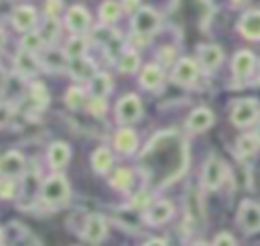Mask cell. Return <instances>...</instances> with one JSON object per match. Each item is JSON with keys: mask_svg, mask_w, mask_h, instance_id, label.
<instances>
[{"mask_svg": "<svg viewBox=\"0 0 260 246\" xmlns=\"http://www.w3.org/2000/svg\"><path fill=\"white\" fill-rule=\"evenodd\" d=\"M89 20H91L89 12L83 6H71L65 16V22H67L69 30H73V33H83L89 26Z\"/></svg>", "mask_w": 260, "mask_h": 246, "instance_id": "obj_13", "label": "cell"}, {"mask_svg": "<svg viewBox=\"0 0 260 246\" xmlns=\"http://www.w3.org/2000/svg\"><path fill=\"white\" fill-rule=\"evenodd\" d=\"M83 100H85V94H83L79 87H69V91L65 94V104H67L71 110L79 108V106L83 104Z\"/></svg>", "mask_w": 260, "mask_h": 246, "instance_id": "obj_32", "label": "cell"}, {"mask_svg": "<svg viewBox=\"0 0 260 246\" xmlns=\"http://www.w3.org/2000/svg\"><path fill=\"white\" fill-rule=\"evenodd\" d=\"M197 75H199V65H197V61H193L189 57L179 59L173 69V79L181 85H193L197 81Z\"/></svg>", "mask_w": 260, "mask_h": 246, "instance_id": "obj_4", "label": "cell"}, {"mask_svg": "<svg viewBox=\"0 0 260 246\" xmlns=\"http://www.w3.org/2000/svg\"><path fill=\"white\" fill-rule=\"evenodd\" d=\"M85 49H87V41L81 39V37H73V39H69L67 45H65V55H67L69 59H77V57H83Z\"/></svg>", "mask_w": 260, "mask_h": 246, "instance_id": "obj_27", "label": "cell"}, {"mask_svg": "<svg viewBox=\"0 0 260 246\" xmlns=\"http://www.w3.org/2000/svg\"><path fill=\"white\" fill-rule=\"evenodd\" d=\"M65 51H57V49H49L45 55H43V65H45V69H49V71H61L63 67H65Z\"/></svg>", "mask_w": 260, "mask_h": 246, "instance_id": "obj_23", "label": "cell"}, {"mask_svg": "<svg viewBox=\"0 0 260 246\" xmlns=\"http://www.w3.org/2000/svg\"><path fill=\"white\" fill-rule=\"evenodd\" d=\"M4 43H6V35H4V30H0V49L4 47Z\"/></svg>", "mask_w": 260, "mask_h": 246, "instance_id": "obj_43", "label": "cell"}, {"mask_svg": "<svg viewBox=\"0 0 260 246\" xmlns=\"http://www.w3.org/2000/svg\"><path fill=\"white\" fill-rule=\"evenodd\" d=\"M43 47V35L41 33H26L22 39V51L37 53Z\"/></svg>", "mask_w": 260, "mask_h": 246, "instance_id": "obj_30", "label": "cell"}, {"mask_svg": "<svg viewBox=\"0 0 260 246\" xmlns=\"http://www.w3.org/2000/svg\"><path fill=\"white\" fill-rule=\"evenodd\" d=\"M16 187L10 177H0V199H10L14 195Z\"/></svg>", "mask_w": 260, "mask_h": 246, "instance_id": "obj_34", "label": "cell"}, {"mask_svg": "<svg viewBox=\"0 0 260 246\" xmlns=\"http://www.w3.org/2000/svg\"><path fill=\"white\" fill-rule=\"evenodd\" d=\"M110 183H112V187H116V189H128L130 185H132V171L130 169H118L114 175H112V179H110Z\"/></svg>", "mask_w": 260, "mask_h": 246, "instance_id": "obj_28", "label": "cell"}, {"mask_svg": "<svg viewBox=\"0 0 260 246\" xmlns=\"http://www.w3.org/2000/svg\"><path fill=\"white\" fill-rule=\"evenodd\" d=\"M256 136H258V140H260V126H258V132H256Z\"/></svg>", "mask_w": 260, "mask_h": 246, "instance_id": "obj_45", "label": "cell"}, {"mask_svg": "<svg viewBox=\"0 0 260 246\" xmlns=\"http://www.w3.org/2000/svg\"><path fill=\"white\" fill-rule=\"evenodd\" d=\"M160 83H162V71H160V67L154 65V63L146 65L142 69V73H140V85L146 87V89H156Z\"/></svg>", "mask_w": 260, "mask_h": 246, "instance_id": "obj_19", "label": "cell"}, {"mask_svg": "<svg viewBox=\"0 0 260 246\" xmlns=\"http://www.w3.org/2000/svg\"><path fill=\"white\" fill-rule=\"evenodd\" d=\"M122 10L128 14H136L140 10V0H122Z\"/></svg>", "mask_w": 260, "mask_h": 246, "instance_id": "obj_39", "label": "cell"}, {"mask_svg": "<svg viewBox=\"0 0 260 246\" xmlns=\"http://www.w3.org/2000/svg\"><path fill=\"white\" fill-rule=\"evenodd\" d=\"M173 216V203L171 201H156L152 203L148 209H146V222L152 224V226H160L165 224L167 220H171Z\"/></svg>", "mask_w": 260, "mask_h": 246, "instance_id": "obj_14", "label": "cell"}, {"mask_svg": "<svg viewBox=\"0 0 260 246\" xmlns=\"http://www.w3.org/2000/svg\"><path fill=\"white\" fill-rule=\"evenodd\" d=\"M69 73L75 77V79H93L98 75V69L95 65L85 59V57H77V59H71L69 63Z\"/></svg>", "mask_w": 260, "mask_h": 246, "instance_id": "obj_16", "label": "cell"}, {"mask_svg": "<svg viewBox=\"0 0 260 246\" xmlns=\"http://www.w3.org/2000/svg\"><path fill=\"white\" fill-rule=\"evenodd\" d=\"M112 163H114V159H112V152H110L108 148L100 146V148L93 150V155H91V165H93V171H95V173H108L110 167H112Z\"/></svg>", "mask_w": 260, "mask_h": 246, "instance_id": "obj_22", "label": "cell"}, {"mask_svg": "<svg viewBox=\"0 0 260 246\" xmlns=\"http://www.w3.org/2000/svg\"><path fill=\"white\" fill-rule=\"evenodd\" d=\"M57 33H59V22H57V18H47V20H45V30L41 33L43 39L53 41V39L57 37Z\"/></svg>", "mask_w": 260, "mask_h": 246, "instance_id": "obj_35", "label": "cell"}, {"mask_svg": "<svg viewBox=\"0 0 260 246\" xmlns=\"http://www.w3.org/2000/svg\"><path fill=\"white\" fill-rule=\"evenodd\" d=\"M41 197L49 205H59V203L67 201V197H69V183H67V179L63 175H53V177L45 179V183L41 187Z\"/></svg>", "mask_w": 260, "mask_h": 246, "instance_id": "obj_1", "label": "cell"}, {"mask_svg": "<svg viewBox=\"0 0 260 246\" xmlns=\"http://www.w3.org/2000/svg\"><path fill=\"white\" fill-rule=\"evenodd\" d=\"M258 144H260V140H258V136H256V134H246V136H242V138L238 140L236 150H238V155H240V157H248V155L256 152Z\"/></svg>", "mask_w": 260, "mask_h": 246, "instance_id": "obj_26", "label": "cell"}, {"mask_svg": "<svg viewBox=\"0 0 260 246\" xmlns=\"http://www.w3.org/2000/svg\"><path fill=\"white\" fill-rule=\"evenodd\" d=\"M24 171V159L20 152L10 150L4 157H0V175L2 177H18Z\"/></svg>", "mask_w": 260, "mask_h": 246, "instance_id": "obj_9", "label": "cell"}, {"mask_svg": "<svg viewBox=\"0 0 260 246\" xmlns=\"http://www.w3.org/2000/svg\"><path fill=\"white\" fill-rule=\"evenodd\" d=\"M132 26H134V33L148 37L150 33H154L158 28V14L152 8H140L132 16Z\"/></svg>", "mask_w": 260, "mask_h": 246, "instance_id": "obj_6", "label": "cell"}, {"mask_svg": "<svg viewBox=\"0 0 260 246\" xmlns=\"http://www.w3.org/2000/svg\"><path fill=\"white\" fill-rule=\"evenodd\" d=\"M132 207H150V195L146 191H140L132 199Z\"/></svg>", "mask_w": 260, "mask_h": 246, "instance_id": "obj_38", "label": "cell"}, {"mask_svg": "<svg viewBox=\"0 0 260 246\" xmlns=\"http://www.w3.org/2000/svg\"><path fill=\"white\" fill-rule=\"evenodd\" d=\"M225 175H228V169H225L223 161L211 157V159H207V163L203 167V185L207 189H217L223 183Z\"/></svg>", "mask_w": 260, "mask_h": 246, "instance_id": "obj_3", "label": "cell"}, {"mask_svg": "<svg viewBox=\"0 0 260 246\" xmlns=\"http://www.w3.org/2000/svg\"><path fill=\"white\" fill-rule=\"evenodd\" d=\"M232 2H236V4H240V2H244V0H232Z\"/></svg>", "mask_w": 260, "mask_h": 246, "instance_id": "obj_46", "label": "cell"}, {"mask_svg": "<svg viewBox=\"0 0 260 246\" xmlns=\"http://www.w3.org/2000/svg\"><path fill=\"white\" fill-rule=\"evenodd\" d=\"M14 67L20 75H30L37 71V59H35V53H28V51H20L16 57H14Z\"/></svg>", "mask_w": 260, "mask_h": 246, "instance_id": "obj_21", "label": "cell"}, {"mask_svg": "<svg viewBox=\"0 0 260 246\" xmlns=\"http://www.w3.org/2000/svg\"><path fill=\"white\" fill-rule=\"evenodd\" d=\"M114 144H116V148H118L120 152H126V155L132 152V150L136 148V144H138L136 132L130 130V128L118 130V132H116V138H114Z\"/></svg>", "mask_w": 260, "mask_h": 246, "instance_id": "obj_20", "label": "cell"}, {"mask_svg": "<svg viewBox=\"0 0 260 246\" xmlns=\"http://www.w3.org/2000/svg\"><path fill=\"white\" fill-rule=\"evenodd\" d=\"M69 155H71V150H69V146L65 142H53L51 148H49V165L55 171H59V169L67 167Z\"/></svg>", "mask_w": 260, "mask_h": 246, "instance_id": "obj_18", "label": "cell"}, {"mask_svg": "<svg viewBox=\"0 0 260 246\" xmlns=\"http://www.w3.org/2000/svg\"><path fill=\"white\" fill-rule=\"evenodd\" d=\"M0 240H2V230H0Z\"/></svg>", "mask_w": 260, "mask_h": 246, "instance_id": "obj_47", "label": "cell"}, {"mask_svg": "<svg viewBox=\"0 0 260 246\" xmlns=\"http://www.w3.org/2000/svg\"><path fill=\"white\" fill-rule=\"evenodd\" d=\"M8 120H10V108L6 104H0V128L6 126Z\"/></svg>", "mask_w": 260, "mask_h": 246, "instance_id": "obj_40", "label": "cell"}, {"mask_svg": "<svg viewBox=\"0 0 260 246\" xmlns=\"http://www.w3.org/2000/svg\"><path fill=\"white\" fill-rule=\"evenodd\" d=\"M63 8V2L61 0H47L45 2V12H47V18H57L59 12Z\"/></svg>", "mask_w": 260, "mask_h": 246, "instance_id": "obj_36", "label": "cell"}, {"mask_svg": "<svg viewBox=\"0 0 260 246\" xmlns=\"http://www.w3.org/2000/svg\"><path fill=\"white\" fill-rule=\"evenodd\" d=\"M197 61L205 71H213L223 61V51L217 45H203L197 51Z\"/></svg>", "mask_w": 260, "mask_h": 246, "instance_id": "obj_8", "label": "cell"}, {"mask_svg": "<svg viewBox=\"0 0 260 246\" xmlns=\"http://www.w3.org/2000/svg\"><path fill=\"white\" fill-rule=\"evenodd\" d=\"M238 222L246 232L260 230V205L254 201H244L238 211Z\"/></svg>", "mask_w": 260, "mask_h": 246, "instance_id": "obj_7", "label": "cell"}, {"mask_svg": "<svg viewBox=\"0 0 260 246\" xmlns=\"http://www.w3.org/2000/svg\"><path fill=\"white\" fill-rule=\"evenodd\" d=\"M258 114H260L258 102H254V100H240V102L234 104L232 114H230V120H232L234 126L246 128V126H250L258 118Z\"/></svg>", "mask_w": 260, "mask_h": 246, "instance_id": "obj_2", "label": "cell"}, {"mask_svg": "<svg viewBox=\"0 0 260 246\" xmlns=\"http://www.w3.org/2000/svg\"><path fill=\"white\" fill-rule=\"evenodd\" d=\"M173 55H175V51H173V49H165V51H160V59H162L165 63H171Z\"/></svg>", "mask_w": 260, "mask_h": 246, "instance_id": "obj_41", "label": "cell"}, {"mask_svg": "<svg viewBox=\"0 0 260 246\" xmlns=\"http://www.w3.org/2000/svg\"><path fill=\"white\" fill-rule=\"evenodd\" d=\"M193 246H209V244H207V242H195Z\"/></svg>", "mask_w": 260, "mask_h": 246, "instance_id": "obj_44", "label": "cell"}, {"mask_svg": "<svg viewBox=\"0 0 260 246\" xmlns=\"http://www.w3.org/2000/svg\"><path fill=\"white\" fill-rule=\"evenodd\" d=\"M37 22V10L32 6H18L12 12V24L16 30H30Z\"/></svg>", "mask_w": 260, "mask_h": 246, "instance_id": "obj_15", "label": "cell"}, {"mask_svg": "<svg viewBox=\"0 0 260 246\" xmlns=\"http://www.w3.org/2000/svg\"><path fill=\"white\" fill-rule=\"evenodd\" d=\"M89 87H91V94H93V96L104 98V96L108 94V89H110V77H108L106 73H98V75L91 79Z\"/></svg>", "mask_w": 260, "mask_h": 246, "instance_id": "obj_29", "label": "cell"}, {"mask_svg": "<svg viewBox=\"0 0 260 246\" xmlns=\"http://www.w3.org/2000/svg\"><path fill=\"white\" fill-rule=\"evenodd\" d=\"M144 246H167V242H165L162 238H152V240H148Z\"/></svg>", "mask_w": 260, "mask_h": 246, "instance_id": "obj_42", "label": "cell"}, {"mask_svg": "<svg viewBox=\"0 0 260 246\" xmlns=\"http://www.w3.org/2000/svg\"><path fill=\"white\" fill-rule=\"evenodd\" d=\"M213 124V112L209 108H195L187 118V128L191 132H203Z\"/></svg>", "mask_w": 260, "mask_h": 246, "instance_id": "obj_12", "label": "cell"}, {"mask_svg": "<svg viewBox=\"0 0 260 246\" xmlns=\"http://www.w3.org/2000/svg\"><path fill=\"white\" fill-rule=\"evenodd\" d=\"M238 28L240 33L250 39V41H258L260 39V10H250L246 12L240 22H238Z\"/></svg>", "mask_w": 260, "mask_h": 246, "instance_id": "obj_11", "label": "cell"}, {"mask_svg": "<svg viewBox=\"0 0 260 246\" xmlns=\"http://www.w3.org/2000/svg\"><path fill=\"white\" fill-rule=\"evenodd\" d=\"M138 65H140V59H138V55L134 51H124L118 57V67H120L122 73H132V71L138 69Z\"/></svg>", "mask_w": 260, "mask_h": 246, "instance_id": "obj_25", "label": "cell"}, {"mask_svg": "<svg viewBox=\"0 0 260 246\" xmlns=\"http://www.w3.org/2000/svg\"><path fill=\"white\" fill-rule=\"evenodd\" d=\"M30 102H32L35 106H39V108L49 102L47 87H45L43 83H32V85H30Z\"/></svg>", "mask_w": 260, "mask_h": 246, "instance_id": "obj_31", "label": "cell"}, {"mask_svg": "<svg viewBox=\"0 0 260 246\" xmlns=\"http://www.w3.org/2000/svg\"><path fill=\"white\" fill-rule=\"evenodd\" d=\"M120 12H122V6L114 0H106L102 6H100V18L104 22H116L120 18Z\"/></svg>", "mask_w": 260, "mask_h": 246, "instance_id": "obj_24", "label": "cell"}, {"mask_svg": "<svg viewBox=\"0 0 260 246\" xmlns=\"http://www.w3.org/2000/svg\"><path fill=\"white\" fill-rule=\"evenodd\" d=\"M108 232V226H106V220L102 216H89L87 222H85V228H83V236L85 240L89 242H100Z\"/></svg>", "mask_w": 260, "mask_h": 246, "instance_id": "obj_17", "label": "cell"}, {"mask_svg": "<svg viewBox=\"0 0 260 246\" xmlns=\"http://www.w3.org/2000/svg\"><path fill=\"white\" fill-rule=\"evenodd\" d=\"M87 110L91 116H104L106 114V98H100V96H93L87 104Z\"/></svg>", "mask_w": 260, "mask_h": 246, "instance_id": "obj_33", "label": "cell"}, {"mask_svg": "<svg viewBox=\"0 0 260 246\" xmlns=\"http://www.w3.org/2000/svg\"><path fill=\"white\" fill-rule=\"evenodd\" d=\"M213 246H236V240H234V236H232V234L221 232V234H217V236H215Z\"/></svg>", "mask_w": 260, "mask_h": 246, "instance_id": "obj_37", "label": "cell"}, {"mask_svg": "<svg viewBox=\"0 0 260 246\" xmlns=\"http://www.w3.org/2000/svg\"><path fill=\"white\" fill-rule=\"evenodd\" d=\"M116 114H118V122L122 124H130L134 120L140 118L142 114V104L136 96H124L120 102H118V108H116Z\"/></svg>", "mask_w": 260, "mask_h": 246, "instance_id": "obj_5", "label": "cell"}, {"mask_svg": "<svg viewBox=\"0 0 260 246\" xmlns=\"http://www.w3.org/2000/svg\"><path fill=\"white\" fill-rule=\"evenodd\" d=\"M254 65H256V59L250 51H238L234 55V61H232V71H234V77L238 79H246L252 71H254Z\"/></svg>", "mask_w": 260, "mask_h": 246, "instance_id": "obj_10", "label": "cell"}]
</instances>
